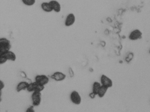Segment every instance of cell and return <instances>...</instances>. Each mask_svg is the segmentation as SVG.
Here are the masks:
<instances>
[{
    "instance_id": "1",
    "label": "cell",
    "mask_w": 150,
    "mask_h": 112,
    "mask_svg": "<svg viewBox=\"0 0 150 112\" xmlns=\"http://www.w3.org/2000/svg\"><path fill=\"white\" fill-rule=\"evenodd\" d=\"M12 47L10 40L5 37L0 38V53L10 50Z\"/></svg>"
},
{
    "instance_id": "14",
    "label": "cell",
    "mask_w": 150,
    "mask_h": 112,
    "mask_svg": "<svg viewBox=\"0 0 150 112\" xmlns=\"http://www.w3.org/2000/svg\"><path fill=\"white\" fill-rule=\"evenodd\" d=\"M108 89V88L102 85L100 90H99V92H98L97 95L100 98H102L104 97L105 94H106V93L107 92Z\"/></svg>"
},
{
    "instance_id": "21",
    "label": "cell",
    "mask_w": 150,
    "mask_h": 112,
    "mask_svg": "<svg viewBox=\"0 0 150 112\" xmlns=\"http://www.w3.org/2000/svg\"><path fill=\"white\" fill-rule=\"evenodd\" d=\"M96 95H97V94L93 92H91V93L89 94V97H90L91 99H95Z\"/></svg>"
},
{
    "instance_id": "17",
    "label": "cell",
    "mask_w": 150,
    "mask_h": 112,
    "mask_svg": "<svg viewBox=\"0 0 150 112\" xmlns=\"http://www.w3.org/2000/svg\"><path fill=\"white\" fill-rule=\"evenodd\" d=\"M7 61L8 60L4 56L0 55V64H3Z\"/></svg>"
},
{
    "instance_id": "4",
    "label": "cell",
    "mask_w": 150,
    "mask_h": 112,
    "mask_svg": "<svg viewBox=\"0 0 150 112\" xmlns=\"http://www.w3.org/2000/svg\"><path fill=\"white\" fill-rule=\"evenodd\" d=\"M100 83L102 85L108 88L113 86V81L112 80L105 74H102L100 77Z\"/></svg>"
},
{
    "instance_id": "11",
    "label": "cell",
    "mask_w": 150,
    "mask_h": 112,
    "mask_svg": "<svg viewBox=\"0 0 150 112\" xmlns=\"http://www.w3.org/2000/svg\"><path fill=\"white\" fill-rule=\"evenodd\" d=\"M29 83L27 81H21L17 84L16 87V90L18 92H21L23 90H27V88Z\"/></svg>"
},
{
    "instance_id": "3",
    "label": "cell",
    "mask_w": 150,
    "mask_h": 112,
    "mask_svg": "<svg viewBox=\"0 0 150 112\" xmlns=\"http://www.w3.org/2000/svg\"><path fill=\"white\" fill-rule=\"evenodd\" d=\"M70 100L72 103L75 105H79L81 103L82 99L80 94L78 91H72L70 95Z\"/></svg>"
},
{
    "instance_id": "8",
    "label": "cell",
    "mask_w": 150,
    "mask_h": 112,
    "mask_svg": "<svg viewBox=\"0 0 150 112\" xmlns=\"http://www.w3.org/2000/svg\"><path fill=\"white\" fill-rule=\"evenodd\" d=\"M75 15L73 13H70L67 15L64 24L66 27H70L74 24L75 23Z\"/></svg>"
},
{
    "instance_id": "16",
    "label": "cell",
    "mask_w": 150,
    "mask_h": 112,
    "mask_svg": "<svg viewBox=\"0 0 150 112\" xmlns=\"http://www.w3.org/2000/svg\"><path fill=\"white\" fill-rule=\"evenodd\" d=\"M23 4L28 6H33L36 2V0H22Z\"/></svg>"
},
{
    "instance_id": "19",
    "label": "cell",
    "mask_w": 150,
    "mask_h": 112,
    "mask_svg": "<svg viewBox=\"0 0 150 112\" xmlns=\"http://www.w3.org/2000/svg\"><path fill=\"white\" fill-rule=\"evenodd\" d=\"M34 106L33 105L30 106L26 110V112H35V109H34Z\"/></svg>"
},
{
    "instance_id": "13",
    "label": "cell",
    "mask_w": 150,
    "mask_h": 112,
    "mask_svg": "<svg viewBox=\"0 0 150 112\" xmlns=\"http://www.w3.org/2000/svg\"><path fill=\"white\" fill-rule=\"evenodd\" d=\"M101 86V84L100 82H98V81H95L93 84L92 92H93L97 95Z\"/></svg>"
},
{
    "instance_id": "12",
    "label": "cell",
    "mask_w": 150,
    "mask_h": 112,
    "mask_svg": "<svg viewBox=\"0 0 150 112\" xmlns=\"http://www.w3.org/2000/svg\"><path fill=\"white\" fill-rule=\"evenodd\" d=\"M41 7L42 10L45 12H51L53 10L50 2H44L41 4Z\"/></svg>"
},
{
    "instance_id": "2",
    "label": "cell",
    "mask_w": 150,
    "mask_h": 112,
    "mask_svg": "<svg viewBox=\"0 0 150 112\" xmlns=\"http://www.w3.org/2000/svg\"><path fill=\"white\" fill-rule=\"evenodd\" d=\"M31 100L32 105L35 107L38 106L42 102V92L37 91L33 92L31 95Z\"/></svg>"
},
{
    "instance_id": "20",
    "label": "cell",
    "mask_w": 150,
    "mask_h": 112,
    "mask_svg": "<svg viewBox=\"0 0 150 112\" xmlns=\"http://www.w3.org/2000/svg\"><path fill=\"white\" fill-rule=\"evenodd\" d=\"M5 82L2 81V80H1V81H0V88H1V91H2V90L5 88Z\"/></svg>"
},
{
    "instance_id": "18",
    "label": "cell",
    "mask_w": 150,
    "mask_h": 112,
    "mask_svg": "<svg viewBox=\"0 0 150 112\" xmlns=\"http://www.w3.org/2000/svg\"><path fill=\"white\" fill-rule=\"evenodd\" d=\"M129 57H127L126 58V60L127 62H129L133 57V54L132 53H130L129 54Z\"/></svg>"
},
{
    "instance_id": "15",
    "label": "cell",
    "mask_w": 150,
    "mask_h": 112,
    "mask_svg": "<svg viewBox=\"0 0 150 112\" xmlns=\"http://www.w3.org/2000/svg\"><path fill=\"white\" fill-rule=\"evenodd\" d=\"M37 84V83L36 81L29 83L28 88H27V91L30 92H35L36 90Z\"/></svg>"
},
{
    "instance_id": "22",
    "label": "cell",
    "mask_w": 150,
    "mask_h": 112,
    "mask_svg": "<svg viewBox=\"0 0 150 112\" xmlns=\"http://www.w3.org/2000/svg\"><path fill=\"white\" fill-rule=\"evenodd\" d=\"M149 53H150V50H149Z\"/></svg>"
},
{
    "instance_id": "5",
    "label": "cell",
    "mask_w": 150,
    "mask_h": 112,
    "mask_svg": "<svg viewBox=\"0 0 150 112\" xmlns=\"http://www.w3.org/2000/svg\"><path fill=\"white\" fill-rule=\"evenodd\" d=\"M142 32L140 30L136 29L133 30L130 33L129 38L132 41H136L142 38Z\"/></svg>"
},
{
    "instance_id": "7",
    "label": "cell",
    "mask_w": 150,
    "mask_h": 112,
    "mask_svg": "<svg viewBox=\"0 0 150 112\" xmlns=\"http://www.w3.org/2000/svg\"><path fill=\"white\" fill-rule=\"evenodd\" d=\"M66 77V75L62 72L56 71L52 74L51 78L56 81H62L65 79Z\"/></svg>"
},
{
    "instance_id": "10",
    "label": "cell",
    "mask_w": 150,
    "mask_h": 112,
    "mask_svg": "<svg viewBox=\"0 0 150 112\" xmlns=\"http://www.w3.org/2000/svg\"><path fill=\"white\" fill-rule=\"evenodd\" d=\"M49 2L51 5L52 10L55 12L59 13L61 11V5L58 1H56V0H52V1H50Z\"/></svg>"
},
{
    "instance_id": "9",
    "label": "cell",
    "mask_w": 150,
    "mask_h": 112,
    "mask_svg": "<svg viewBox=\"0 0 150 112\" xmlns=\"http://www.w3.org/2000/svg\"><path fill=\"white\" fill-rule=\"evenodd\" d=\"M0 55L4 56L8 60L15 61L16 59V56L15 53L10 50L4 52V53H0Z\"/></svg>"
},
{
    "instance_id": "6",
    "label": "cell",
    "mask_w": 150,
    "mask_h": 112,
    "mask_svg": "<svg viewBox=\"0 0 150 112\" xmlns=\"http://www.w3.org/2000/svg\"><path fill=\"white\" fill-rule=\"evenodd\" d=\"M35 81L38 84L45 86L49 83L50 79L48 76L45 74H39L37 75L35 78Z\"/></svg>"
}]
</instances>
